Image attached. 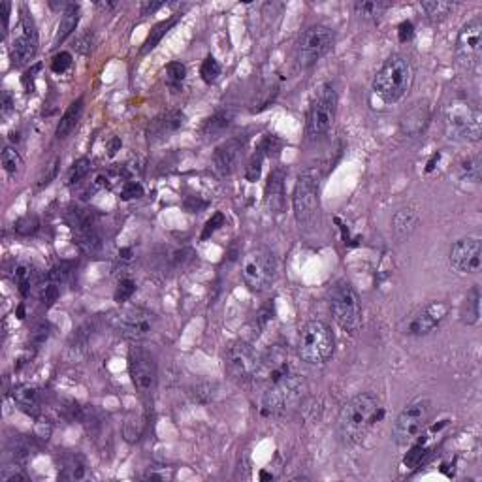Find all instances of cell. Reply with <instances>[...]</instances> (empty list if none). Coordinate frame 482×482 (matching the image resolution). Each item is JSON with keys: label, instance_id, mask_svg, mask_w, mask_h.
I'll return each instance as SVG.
<instances>
[{"label": "cell", "instance_id": "obj_53", "mask_svg": "<svg viewBox=\"0 0 482 482\" xmlns=\"http://www.w3.org/2000/svg\"><path fill=\"white\" fill-rule=\"evenodd\" d=\"M119 147H120V140L119 138H114V140H112V143H109V156H114Z\"/></svg>", "mask_w": 482, "mask_h": 482}, {"label": "cell", "instance_id": "obj_41", "mask_svg": "<svg viewBox=\"0 0 482 482\" xmlns=\"http://www.w3.org/2000/svg\"><path fill=\"white\" fill-rule=\"evenodd\" d=\"M70 66L72 55L68 51H61V53H57V55L53 57V61H51V70L55 72V74H63V72L68 70Z\"/></svg>", "mask_w": 482, "mask_h": 482}, {"label": "cell", "instance_id": "obj_5", "mask_svg": "<svg viewBox=\"0 0 482 482\" xmlns=\"http://www.w3.org/2000/svg\"><path fill=\"white\" fill-rule=\"evenodd\" d=\"M433 404L430 397L420 396L412 399L411 404L404 407V411L397 415L396 422L392 426V437L399 447H407L419 439L420 433L424 432L428 420L432 417Z\"/></svg>", "mask_w": 482, "mask_h": 482}, {"label": "cell", "instance_id": "obj_4", "mask_svg": "<svg viewBox=\"0 0 482 482\" xmlns=\"http://www.w3.org/2000/svg\"><path fill=\"white\" fill-rule=\"evenodd\" d=\"M298 356L307 366H324L335 350V335L322 320H309L300 328Z\"/></svg>", "mask_w": 482, "mask_h": 482}, {"label": "cell", "instance_id": "obj_27", "mask_svg": "<svg viewBox=\"0 0 482 482\" xmlns=\"http://www.w3.org/2000/svg\"><path fill=\"white\" fill-rule=\"evenodd\" d=\"M460 317L469 326L479 322V319H481V291H479V286H473L468 292V296L463 300V305H461Z\"/></svg>", "mask_w": 482, "mask_h": 482}, {"label": "cell", "instance_id": "obj_39", "mask_svg": "<svg viewBox=\"0 0 482 482\" xmlns=\"http://www.w3.org/2000/svg\"><path fill=\"white\" fill-rule=\"evenodd\" d=\"M262 160H264V153L258 149L256 151V155L251 158L247 170H245V178H247L249 181H256V179L260 178V174H262Z\"/></svg>", "mask_w": 482, "mask_h": 482}, {"label": "cell", "instance_id": "obj_7", "mask_svg": "<svg viewBox=\"0 0 482 482\" xmlns=\"http://www.w3.org/2000/svg\"><path fill=\"white\" fill-rule=\"evenodd\" d=\"M335 117H337V92L333 89V85L326 83V85L320 87L317 96L313 98L311 106H309L305 132L311 140H317L332 130Z\"/></svg>", "mask_w": 482, "mask_h": 482}, {"label": "cell", "instance_id": "obj_11", "mask_svg": "<svg viewBox=\"0 0 482 482\" xmlns=\"http://www.w3.org/2000/svg\"><path fill=\"white\" fill-rule=\"evenodd\" d=\"M260 358L262 356L249 343L235 341L227 348V355H224V368H227L228 377L235 383L243 384L255 381L256 373L260 369Z\"/></svg>", "mask_w": 482, "mask_h": 482}, {"label": "cell", "instance_id": "obj_42", "mask_svg": "<svg viewBox=\"0 0 482 482\" xmlns=\"http://www.w3.org/2000/svg\"><path fill=\"white\" fill-rule=\"evenodd\" d=\"M143 196V187L138 181H127L120 189V198L123 200H134L142 198Z\"/></svg>", "mask_w": 482, "mask_h": 482}, {"label": "cell", "instance_id": "obj_13", "mask_svg": "<svg viewBox=\"0 0 482 482\" xmlns=\"http://www.w3.org/2000/svg\"><path fill=\"white\" fill-rule=\"evenodd\" d=\"M302 390H304V384L296 373L284 379L283 383L268 386L262 396V412L266 417L283 415L298 404L300 397L304 394Z\"/></svg>", "mask_w": 482, "mask_h": 482}, {"label": "cell", "instance_id": "obj_46", "mask_svg": "<svg viewBox=\"0 0 482 482\" xmlns=\"http://www.w3.org/2000/svg\"><path fill=\"white\" fill-rule=\"evenodd\" d=\"M279 149H281V142L277 140L275 136H266L264 138L262 145H260V151L264 155H277Z\"/></svg>", "mask_w": 482, "mask_h": 482}, {"label": "cell", "instance_id": "obj_33", "mask_svg": "<svg viewBox=\"0 0 482 482\" xmlns=\"http://www.w3.org/2000/svg\"><path fill=\"white\" fill-rule=\"evenodd\" d=\"M185 78H187V66L179 61H174L166 66V83L171 89H179L183 85Z\"/></svg>", "mask_w": 482, "mask_h": 482}, {"label": "cell", "instance_id": "obj_19", "mask_svg": "<svg viewBox=\"0 0 482 482\" xmlns=\"http://www.w3.org/2000/svg\"><path fill=\"white\" fill-rule=\"evenodd\" d=\"M245 142L241 138H230L224 143H220L219 147L213 153V166L219 171L220 176H230L240 164V158L243 156Z\"/></svg>", "mask_w": 482, "mask_h": 482}, {"label": "cell", "instance_id": "obj_50", "mask_svg": "<svg viewBox=\"0 0 482 482\" xmlns=\"http://www.w3.org/2000/svg\"><path fill=\"white\" fill-rule=\"evenodd\" d=\"M14 109V98H12V94L8 91L2 92V115L6 117L10 112Z\"/></svg>", "mask_w": 482, "mask_h": 482}, {"label": "cell", "instance_id": "obj_29", "mask_svg": "<svg viewBox=\"0 0 482 482\" xmlns=\"http://www.w3.org/2000/svg\"><path fill=\"white\" fill-rule=\"evenodd\" d=\"M420 8L424 10L426 17H428L430 21H443V19H447L448 15L456 10V2L430 0V2H422Z\"/></svg>", "mask_w": 482, "mask_h": 482}, {"label": "cell", "instance_id": "obj_45", "mask_svg": "<svg viewBox=\"0 0 482 482\" xmlns=\"http://www.w3.org/2000/svg\"><path fill=\"white\" fill-rule=\"evenodd\" d=\"M220 224H224V215H222V213H215L211 219L207 220L206 228H204V234H202V240H207Z\"/></svg>", "mask_w": 482, "mask_h": 482}, {"label": "cell", "instance_id": "obj_48", "mask_svg": "<svg viewBox=\"0 0 482 482\" xmlns=\"http://www.w3.org/2000/svg\"><path fill=\"white\" fill-rule=\"evenodd\" d=\"M10 12H12V4L10 2H0V19H2V34H6L8 27H10Z\"/></svg>", "mask_w": 482, "mask_h": 482}, {"label": "cell", "instance_id": "obj_16", "mask_svg": "<svg viewBox=\"0 0 482 482\" xmlns=\"http://www.w3.org/2000/svg\"><path fill=\"white\" fill-rule=\"evenodd\" d=\"M482 55V19L476 15L473 19H469L463 27H461L458 40H456V59L458 63L473 70L475 66H479Z\"/></svg>", "mask_w": 482, "mask_h": 482}, {"label": "cell", "instance_id": "obj_44", "mask_svg": "<svg viewBox=\"0 0 482 482\" xmlns=\"http://www.w3.org/2000/svg\"><path fill=\"white\" fill-rule=\"evenodd\" d=\"M59 298V283H53V281H50V283L45 284L42 289V302L45 305H53L55 302H57Z\"/></svg>", "mask_w": 482, "mask_h": 482}, {"label": "cell", "instance_id": "obj_36", "mask_svg": "<svg viewBox=\"0 0 482 482\" xmlns=\"http://www.w3.org/2000/svg\"><path fill=\"white\" fill-rule=\"evenodd\" d=\"M460 171L463 179L479 183L481 181V160H479V156H471L468 160H463L460 166Z\"/></svg>", "mask_w": 482, "mask_h": 482}, {"label": "cell", "instance_id": "obj_51", "mask_svg": "<svg viewBox=\"0 0 482 482\" xmlns=\"http://www.w3.org/2000/svg\"><path fill=\"white\" fill-rule=\"evenodd\" d=\"M32 339L36 341V345H42L43 341L48 339V326H38L34 330V333H32Z\"/></svg>", "mask_w": 482, "mask_h": 482}, {"label": "cell", "instance_id": "obj_2", "mask_svg": "<svg viewBox=\"0 0 482 482\" xmlns=\"http://www.w3.org/2000/svg\"><path fill=\"white\" fill-rule=\"evenodd\" d=\"M415 68L405 55H392L383 63L373 78V92L384 104H396L411 91Z\"/></svg>", "mask_w": 482, "mask_h": 482}, {"label": "cell", "instance_id": "obj_22", "mask_svg": "<svg viewBox=\"0 0 482 482\" xmlns=\"http://www.w3.org/2000/svg\"><path fill=\"white\" fill-rule=\"evenodd\" d=\"M266 196H268V207L273 213H283L284 209V171L273 170L270 174V181L266 187Z\"/></svg>", "mask_w": 482, "mask_h": 482}, {"label": "cell", "instance_id": "obj_14", "mask_svg": "<svg viewBox=\"0 0 482 482\" xmlns=\"http://www.w3.org/2000/svg\"><path fill=\"white\" fill-rule=\"evenodd\" d=\"M448 311L450 307L445 302H430L401 322V333L411 335V337L430 335L445 322Z\"/></svg>", "mask_w": 482, "mask_h": 482}, {"label": "cell", "instance_id": "obj_18", "mask_svg": "<svg viewBox=\"0 0 482 482\" xmlns=\"http://www.w3.org/2000/svg\"><path fill=\"white\" fill-rule=\"evenodd\" d=\"M38 51V32H36L34 19L27 6L21 8V17L17 25V34L12 42V57L17 66L30 63L36 57Z\"/></svg>", "mask_w": 482, "mask_h": 482}, {"label": "cell", "instance_id": "obj_31", "mask_svg": "<svg viewBox=\"0 0 482 482\" xmlns=\"http://www.w3.org/2000/svg\"><path fill=\"white\" fill-rule=\"evenodd\" d=\"M14 281L23 296H29L30 289H32V283H34V271H32V268H30L29 264L21 262L15 266Z\"/></svg>", "mask_w": 482, "mask_h": 482}, {"label": "cell", "instance_id": "obj_23", "mask_svg": "<svg viewBox=\"0 0 482 482\" xmlns=\"http://www.w3.org/2000/svg\"><path fill=\"white\" fill-rule=\"evenodd\" d=\"M81 114H83V98L74 100L70 106H68V109L64 112L61 120H59L57 130H55V138H57V140H66V138L72 134V130L78 127Z\"/></svg>", "mask_w": 482, "mask_h": 482}, {"label": "cell", "instance_id": "obj_40", "mask_svg": "<svg viewBox=\"0 0 482 482\" xmlns=\"http://www.w3.org/2000/svg\"><path fill=\"white\" fill-rule=\"evenodd\" d=\"M29 476H27V473L23 471V468H19V465H10V468H4L2 469V473H0V481L2 482H23L27 481Z\"/></svg>", "mask_w": 482, "mask_h": 482}, {"label": "cell", "instance_id": "obj_28", "mask_svg": "<svg viewBox=\"0 0 482 482\" xmlns=\"http://www.w3.org/2000/svg\"><path fill=\"white\" fill-rule=\"evenodd\" d=\"M232 120H234V112H232V109H219V112H215V114L206 120V125H204V134H220V132H224V130L232 125Z\"/></svg>", "mask_w": 482, "mask_h": 482}, {"label": "cell", "instance_id": "obj_21", "mask_svg": "<svg viewBox=\"0 0 482 482\" xmlns=\"http://www.w3.org/2000/svg\"><path fill=\"white\" fill-rule=\"evenodd\" d=\"M420 222V215L415 207H401L392 217V230L397 240L404 241L417 230Z\"/></svg>", "mask_w": 482, "mask_h": 482}, {"label": "cell", "instance_id": "obj_30", "mask_svg": "<svg viewBox=\"0 0 482 482\" xmlns=\"http://www.w3.org/2000/svg\"><path fill=\"white\" fill-rule=\"evenodd\" d=\"M14 399L15 404L19 405V409L27 412H32L34 415L38 411V405H40V394L32 386H19L14 390Z\"/></svg>", "mask_w": 482, "mask_h": 482}, {"label": "cell", "instance_id": "obj_8", "mask_svg": "<svg viewBox=\"0 0 482 482\" xmlns=\"http://www.w3.org/2000/svg\"><path fill=\"white\" fill-rule=\"evenodd\" d=\"M277 273V260L266 249H255L243 256L241 262V279L249 291L264 292L273 283Z\"/></svg>", "mask_w": 482, "mask_h": 482}, {"label": "cell", "instance_id": "obj_37", "mask_svg": "<svg viewBox=\"0 0 482 482\" xmlns=\"http://www.w3.org/2000/svg\"><path fill=\"white\" fill-rule=\"evenodd\" d=\"M89 171H91V160H89V158H79L78 163L72 164L70 171H68V178H66V183H79Z\"/></svg>", "mask_w": 482, "mask_h": 482}, {"label": "cell", "instance_id": "obj_10", "mask_svg": "<svg viewBox=\"0 0 482 482\" xmlns=\"http://www.w3.org/2000/svg\"><path fill=\"white\" fill-rule=\"evenodd\" d=\"M482 132V119L479 107L465 100L454 102L447 112V134L458 142H479Z\"/></svg>", "mask_w": 482, "mask_h": 482}, {"label": "cell", "instance_id": "obj_52", "mask_svg": "<svg viewBox=\"0 0 482 482\" xmlns=\"http://www.w3.org/2000/svg\"><path fill=\"white\" fill-rule=\"evenodd\" d=\"M163 6H164V2H145V4L142 6V15L153 14V12L160 10Z\"/></svg>", "mask_w": 482, "mask_h": 482}, {"label": "cell", "instance_id": "obj_35", "mask_svg": "<svg viewBox=\"0 0 482 482\" xmlns=\"http://www.w3.org/2000/svg\"><path fill=\"white\" fill-rule=\"evenodd\" d=\"M220 72H222V68H220L219 61L213 57V55H207L206 61L202 63V68H200L202 79L206 81L207 85H211V83H215V81L219 79Z\"/></svg>", "mask_w": 482, "mask_h": 482}, {"label": "cell", "instance_id": "obj_1", "mask_svg": "<svg viewBox=\"0 0 482 482\" xmlns=\"http://www.w3.org/2000/svg\"><path fill=\"white\" fill-rule=\"evenodd\" d=\"M383 407L373 394H358L343 405L337 419L341 439L347 445H356L366 439L368 432L383 419Z\"/></svg>", "mask_w": 482, "mask_h": 482}, {"label": "cell", "instance_id": "obj_32", "mask_svg": "<svg viewBox=\"0 0 482 482\" xmlns=\"http://www.w3.org/2000/svg\"><path fill=\"white\" fill-rule=\"evenodd\" d=\"M176 21H178V17H170V19H166V21H160L158 25H156L155 29L151 30V34L147 36V40L143 42V48H142V53H147V51L155 50L156 43L163 40L164 36H166V32L176 25Z\"/></svg>", "mask_w": 482, "mask_h": 482}, {"label": "cell", "instance_id": "obj_20", "mask_svg": "<svg viewBox=\"0 0 482 482\" xmlns=\"http://www.w3.org/2000/svg\"><path fill=\"white\" fill-rule=\"evenodd\" d=\"M185 117L181 112H166L151 120L149 140H164L183 127Z\"/></svg>", "mask_w": 482, "mask_h": 482}, {"label": "cell", "instance_id": "obj_12", "mask_svg": "<svg viewBox=\"0 0 482 482\" xmlns=\"http://www.w3.org/2000/svg\"><path fill=\"white\" fill-rule=\"evenodd\" d=\"M128 373L132 379L134 388L140 392V396L151 397L156 390L158 383V369H156L155 356L147 348L130 347L128 350Z\"/></svg>", "mask_w": 482, "mask_h": 482}, {"label": "cell", "instance_id": "obj_49", "mask_svg": "<svg viewBox=\"0 0 482 482\" xmlns=\"http://www.w3.org/2000/svg\"><path fill=\"white\" fill-rule=\"evenodd\" d=\"M412 34H415V27H412L411 21H404L399 25V40H401V42L411 40Z\"/></svg>", "mask_w": 482, "mask_h": 482}, {"label": "cell", "instance_id": "obj_25", "mask_svg": "<svg viewBox=\"0 0 482 482\" xmlns=\"http://www.w3.org/2000/svg\"><path fill=\"white\" fill-rule=\"evenodd\" d=\"M390 8L392 2H384V0H358L353 4L355 14L364 21H379Z\"/></svg>", "mask_w": 482, "mask_h": 482}, {"label": "cell", "instance_id": "obj_24", "mask_svg": "<svg viewBox=\"0 0 482 482\" xmlns=\"http://www.w3.org/2000/svg\"><path fill=\"white\" fill-rule=\"evenodd\" d=\"M428 123H430V109H428V106H419L405 115L404 120H401V130L409 138H417V136L424 132Z\"/></svg>", "mask_w": 482, "mask_h": 482}, {"label": "cell", "instance_id": "obj_38", "mask_svg": "<svg viewBox=\"0 0 482 482\" xmlns=\"http://www.w3.org/2000/svg\"><path fill=\"white\" fill-rule=\"evenodd\" d=\"M136 292V283L132 281V279H120L119 284H117V289H115V302H119V304H123V302H127V300L132 298V294Z\"/></svg>", "mask_w": 482, "mask_h": 482}, {"label": "cell", "instance_id": "obj_6", "mask_svg": "<svg viewBox=\"0 0 482 482\" xmlns=\"http://www.w3.org/2000/svg\"><path fill=\"white\" fill-rule=\"evenodd\" d=\"M330 311L333 320L345 332L355 335L362 326V302L358 292L345 281H339L330 292Z\"/></svg>", "mask_w": 482, "mask_h": 482}, {"label": "cell", "instance_id": "obj_9", "mask_svg": "<svg viewBox=\"0 0 482 482\" xmlns=\"http://www.w3.org/2000/svg\"><path fill=\"white\" fill-rule=\"evenodd\" d=\"M335 45V32L326 25H311L300 36L296 45V63L300 68H309L324 59Z\"/></svg>", "mask_w": 482, "mask_h": 482}, {"label": "cell", "instance_id": "obj_47", "mask_svg": "<svg viewBox=\"0 0 482 482\" xmlns=\"http://www.w3.org/2000/svg\"><path fill=\"white\" fill-rule=\"evenodd\" d=\"M92 34L91 32H85V34H81L78 38V43H76V50L79 51V53H83V55H87L89 51L92 50Z\"/></svg>", "mask_w": 482, "mask_h": 482}, {"label": "cell", "instance_id": "obj_34", "mask_svg": "<svg viewBox=\"0 0 482 482\" xmlns=\"http://www.w3.org/2000/svg\"><path fill=\"white\" fill-rule=\"evenodd\" d=\"M2 166H4L8 176H17L23 168L21 155L14 147H4V151H2Z\"/></svg>", "mask_w": 482, "mask_h": 482}, {"label": "cell", "instance_id": "obj_43", "mask_svg": "<svg viewBox=\"0 0 482 482\" xmlns=\"http://www.w3.org/2000/svg\"><path fill=\"white\" fill-rule=\"evenodd\" d=\"M36 230H38V220H36L34 217H25V219L17 220V224H15V232H17V234L29 235L34 234Z\"/></svg>", "mask_w": 482, "mask_h": 482}, {"label": "cell", "instance_id": "obj_26", "mask_svg": "<svg viewBox=\"0 0 482 482\" xmlns=\"http://www.w3.org/2000/svg\"><path fill=\"white\" fill-rule=\"evenodd\" d=\"M78 23L79 6L78 4H68V6L64 8L63 17H61V23H59L57 36H55V45H61L68 36L74 34V30L78 29Z\"/></svg>", "mask_w": 482, "mask_h": 482}, {"label": "cell", "instance_id": "obj_3", "mask_svg": "<svg viewBox=\"0 0 482 482\" xmlns=\"http://www.w3.org/2000/svg\"><path fill=\"white\" fill-rule=\"evenodd\" d=\"M320 174L315 168H305L298 176L292 207L300 228L313 230L320 220Z\"/></svg>", "mask_w": 482, "mask_h": 482}, {"label": "cell", "instance_id": "obj_17", "mask_svg": "<svg viewBox=\"0 0 482 482\" xmlns=\"http://www.w3.org/2000/svg\"><path fill=\"white\" fill-rule=\"evenodd\" d=\"M448 262L452 270L460 275L479 273L482 266V241L479 235L461 238L450 247Z\"/></svg>", "mask_w": 482, "mask_h": 482}, {"label": "cell", "instance_id": "obj_15", "mask_svg": "<svg viewBox=\"0 0 482 482\" xmlns=\"http://www.w3.org/2000/svg\"><path fill=\"white\" fill-rule=\"evenodd\" d=\"M114 324L128 339L142 341L155 333L158 326V317L156 313L143 309V307H128L115 317Z\"/></svg>", "mask_w": 482, "mask_h": 482}]
</instances>
